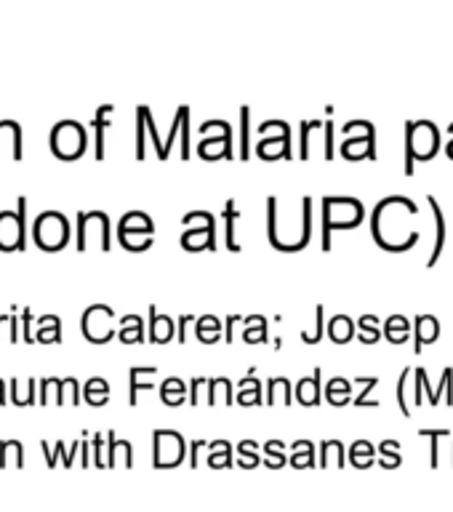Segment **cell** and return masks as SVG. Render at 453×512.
<instances>
[{
    "label": "cell",
    "mask_w": 453,
    "mask_h": 512,
    "mask_svg": "<svg viewBox=\"0 0 453 512\" xmlns=\"http://www.w3.org/2000/svg\"><path fill=\"white\" fill-rule=\"evenodd\" d=\"M48 147L54 152V158L59 160H75L80 158L88 147L86 126L75 118L56 120L48 134Z\"/></svg>",
    "instance_id": "cell-1"
},
{
    "label": "cell",
    "mask_w": 453,
    "mask_h": 512,
    "mask_svg": "<svg viewBox=\"0 0 453 512\" xmlns=\"http://www.w3.org/2000/svg\"><path fill=\"white\" fill-rule=\"evenodd\" d=\"M32 240L43 251H62L70 243V219L62 211H43L32 222Z\"/></svg>",
    "instance_id": "cell-2"
},
{
    "label": "cell",
    "mask_w": 453,
    "mask_h": 512,
    "mask_svg": "<svg viewBox=\"0 0 453 512\" xmlns=\"http://www.w3.org/2000/svg\"><path fill=\"white\" fill-rule=\"evenodd\" d=\"M27 243V195H19L14 211H0V251H24Z\"/></svg>",
    "instance_id": "cell-3"
},
{
    "label": "cell",
    "mask_w": 453,
    "mask_h": 512,
    "mask_svg": "<svg viewBox=\"0 0 453 512\" xmlns=\"http://www.w3.org/2000/svg\"><path fill=\"white\" fill-rule=\"evenodd\" d=\"M112 318H115L112 307H107V304H91V307L83 312V318H80V331L86 334L88 342H110L112 336H115V328H112L110 323Z\"/></svg>",
    "instance_id": "cell-4"
},
{
    "label": "cell",
    "mask_w": 453,
    "mask_h": 512,
    "mask_svg": "<svg viewBox=\"0 0 453 512\" xmlns=\"http://www.w3.org/2000/svg\"><path fill=\"white\" fill-rule=\"evenodd\" d=\"M152 232H155V224H152L150 216L142 214V211H128L118 224V238L126 248L131 246V238H134V235H142L144 240H152Z\"/></svg>",
    "instance_id": "cell-5"
},
{
    "label": "cell",
    "mask_w": 453,
    "mask_h": 512,
    "mask_svg": "<svg viewBox=\"0 0 453 512\" xmlns=\"http://www.w3.org/2000/svg\"><path fill=\"white\" fill-rule=\"evenodd\" d=\"M8 150L11 158L22 160V123L14 118H0V152Z\"/></svg>",
    "instance_id": "cell-6"
},
{
    "label": "cell",
    "mask_w": 453,
    "mask_h": 512,
    "mask_svg": "<svg viewBox=\"0 0 453 512\" xmlns=\"http://www.w3.org/2000/svg\"><path fill=\"white\" fill-rule=\"evenodd\" d=\"M35 342L38 344H59L62 342V318L59 315H40L35 323Z\"/></svg>",
    "instance_id": "cell-7"
},
{
    "label": "cell",
    "mask_w": 453,
    "mask_h": 512,
    "mask_svg": "<svg viewBox=\"0 0 453 512\" xmlns=\"http://www.w3.org/2000/svg\"><path fill=\"white\" fill-rule=\"evenodd\" d=\"M174 334V320L168 318V315H158V307L152 304L150 307V342L163 344L171 339Z\"/></svg>",
    "instance_id": "cell-8"
},
{
    "label": "cell",
    "mask_w": 453,
    "mask_h": 512,
    "mask_svg": "<svg viewBox=\"0 0 453 512\" xmlns=\"http://www.w3.org/2000/svg\"><path fill=\"white\" fill-rule=\"evenodd\" d=\"M83 398L88 400V406H104L107 398H110V384L104 376H91L86 384H83Z\"/></svg>",
    "instance_id": "cell-9"
},
{
    "label": "cell",
    "mask_w": 453,
    "mask_h": 512,
    "mask_svg": "<svg viewBox=\"0 0 453 512\" xmlns=\"http://www.w3.org/2000/svg\"><path fill=\"white\" fill-rule=\"evenodd\" d=\"M38 384H40V379L30 376V379H27V390L22 392V387H19V379H16V376H11V379H8V392H11L14 406H19V408L35 406V387H38Z\"/></svg>",
    "instance_id": "cell-10"
},
{
    "label": "cell",
    "mask_w": 453,
    "mask_h": 512,
    "mask_svg": "<svg viewBox=\"0 0 453 512\" xmlns=\"http://www.w3.org/2000/svg\"><path fill=\"white\" fill-rule=\"evenodd\" d=\"M112 104H102L99 110H96L94 120H91V126H94V134H96V158L102 160L104 158V131H107V123H110V115H112Z\"/></svg>",
    "instance_id": "cell-11"
},
{
    "label": "cell",
    "mask_w": 453,
    "mask_h": 512,
    "mask_svg": "<svg viewBox=\"0 0 453 512\" xmlns=\"http://www.w3.org/2000/svg\"><path fill=\"white\" fill-rule=\"evenodd\" d=\"M438 331L440 326L435 315H419V318H416V350H422L424 344L432 342V339L438 336Z\"/></svg>",
    "instance_id": "cell-12"
},
{
    "label": "cell",
    "mask_w": 453,
    "mask_h": 512,
    "mask_svg": "<svg viewBox=\"0 0 453 512\" xmlns=\"http://www.w3.org/2000/svg\"><path fill=\"white\" fill-rule=\"evenodd\" d=\"M120 339L126 344H136L144 339V323L139 315H126V318L120 320Z\"/></svg>",
    "instance_id": "cell-13"
},
{
    "label": "cell",
    "mask_w": 453,
    "mask_h": 512,
    "mask_svg": "<svg viewBox=\"0 0 453 512\" xmlns=\"http://www.w3.org/2000/svg\"><path fill=\"white\" fill-rule=\"evenodd\" d=\"M155 374H158V368L155 366H134L131 371H128V382H131V387H128V400H131V406H136L139 390L147 387V384L139 382V376H155Z\"/></svg>",
    "instance_id": "cell-14"
},
{
    "label": "cell",
    "mask_w": 453,
    "mask_h": 512,
    "mask_svg": "<svg viewBox=\"0 0 453 512\" xmlns=\"http://www.w3.org/2000/svg\"><path fill=\"white\" fill-rule=\"evenodd\" d=\"M427 200H430L432 211H435V224H438V240H435V251H432L430 256V264L438 262L440 251H443V243H446V219H443V211H440L438 200L432 198V195H427Z\"/></svg>",
    "instance_id": "cell-15"
},
{
    "label": "cell",
    "mask_w": 453,
    "mask_h": 512,
    "mask_svg": "<svg viewBox=\"0 0 453 512\" xmlns=\"http://www.w3.org/2000/svg\"><path fill=\"white\" fill-rule=\"evenodd\" d=\"M160 395L166 400L168 406H176V403H182L184 400V384L179 376H168L163 387H160Z\"/></svg>",
    "instance_id": "cell-16"
},
{
    "label": "cell",
    "mask_w": 453,
    "mask_h": 512,
    "mask_svg": "<svg viewBox=\"0 0 453 512\" xmlns=\"http://www.w3.org/2000/svg\"><path fill=\"white\" fill-rule=\"evenodd\" d=\"M14 454L19 462H22V443L19 440H0V464H8V456Z\"/></svg>",
    "instance_id": "cell-17"
},
{
    "label": "cell",
    "mask_w": 453,
    "mask_h": 512,
    "mask_svg": "<svg viewBox=\"0 0 453 512\" xmlns=\"http://www.w3.org/2000/svg\"><path fill=\"white\" fill-rule=\"evenodd\" d=\"M144 104L142 107H136V158H144Z\"/></svg>",
    "instance_id": "cell-18"
},
{
    "label": "cell",
    "mask_w": 453,
    "mask_h": 512,
    "mask_svg": "<svg viewBox=\"0 0 453 512\" xmlns=\"http://www.w3.org/2000/svg\"><path fill=\"white\" fill-rule=\"evenodd\" d=\"M22 342L35 344V326H32V307H22Z\"/></svg>",
    "instance_id": "cell-19"
},
{
    "label": "cell",
    "mask_w": 453,
    "mask_h": 512,
    "mask_svg": "<svg viewBox=\"0 0 453 512\" xmlns=\"http://www.w3.org/2000/svg\"><path fill=\"white\" fill-rule=\"evenodd\" d=\"M59 376H40V406H48L51 392H56Z\"/></svg>",
    "instance_id": "cell-20"
},
{
    "label": "cell",
    "mask_w": 453,
    "mask_h": 512,
    "mask_svg": "<svg viewBox=\"0 0 453 512\" xmlns=\"http://www.w3.org/2000/svg\"><path fill=\"white\" fill-rule=\"evenodd\" d=\"M235 216L240 214H235V200H230V203H227V246H230L232 251L240 248L238 243H235Z\"/></svg>",
    "instance_id": "cell-21"
},
{
    "label": "cell",
    "mask_w": 453,
    "mask_h": 512,
    "mask_svg": "<svg viewBox=\"0 0 453 512\" xmlns=\"http://www.w3.org/2000/svg\"><path fill=\"white\" fill-rule=\"evenodd\" d=\"M406 382H408V368H403V374H400L398 382V400H400V411L408 416V403H406Z\"/></svg>",
    "instance_id": "cell-22"
},
{
    "label": "cell",
    "mask_w": 453,
    "mask_h": 512,
    "mask_svg": "<svg viewBox=\"0 0 453 512\" xmlns=\"http://www.w3.org/2000/svg\"><path fill=\"white\" fill-rule=\"evenodd\" d=\"M320 334H323V304H318V323H315V331H312L310 336H304V334L302 336L310 344H315L320 339Z\"/></svg>",
    "instance_id": "cell-23"
},
{
    "label": "cell",
    "mask_w": 453,
    "mask_h": 512,
    "mask_svg": "<svg viewBox=\"0 0 453 512\" xmlns=\"http://www.w3.org/2000/svg\"><path fill=\"white\" fill-rule=\"evenodd\" d=\"M331 139H334V126H331V123H326V155L328 158L334 155V142H331Z\"/></svg>",
    "instance_id": "cell-24"
},
{
    "label": "cell",
    "mask_w": 453,
    "mask_h": 512,
    "mask_svg": "<svg viewBox=\"0 0 453 512\" xmlns=\"http://www.w3.org/2000/svg\"><path fill=\"white\" fill-rule=\"evenodd\" d=\"M371 323H376L374 315H363V318H360V326H363V328L371 326ZM376 336H379V334H376V331H368V342H374Z\"/></svg>",
    "instance_id": "cell-25"
},
{
    "label": "cell",
    "mask_w": 453,
    "mask_h": 512,
    "mask_svg": "<svg viewBox=\"0 0 453 512\" xmlns=\"http://www.w3.org/2000/svg\"><path fill=\"white\" fill-rule=\"evenodd\" d=\"M206 382V379H203V376H198V379H192V387H190V400H192V406H195V403H198V387L200 384Z\"/></svg>",
    "instance_id": "cell-26"
},
{
    "label": "cell",
    "mask_w": 453,
    "mask_h": 512,
    "mask_svg": "<svg viewBox=\"0 0 453 512\" xmlns=\"http://www.w3.org/2000/svg\"><path fill=\"white\" fill-rule=\"evenodd\" d=\"M192 320V315H182L179 318V342H184V328H187V323Z\"/></svg>",
    "instance_id": "cell-27"
},
{
    "label": "cell",
    "mask_w": 453,
    "mask_h": 512,
    "mask_svg": "<svg viewBox=\"0 0 453 512\" xmlns=\"http://www.w3.org/2000/svg\"><path fill=\"white\" fill-rule=\"evenodd\" d=\"M6 390H8V382L0 376V406H6Z\"/></svg>",
    "instance_id": "cell-28"
}]
</instances>
